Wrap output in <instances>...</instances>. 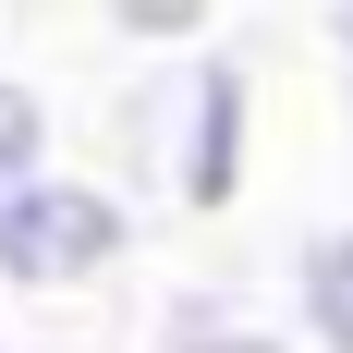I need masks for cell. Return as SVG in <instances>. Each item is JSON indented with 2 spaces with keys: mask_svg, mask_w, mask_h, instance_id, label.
<instances>
[{
  "mask_svg": "<svg viewBox=\"0 0 353 353\" xmlns=\"http://www.w3.org/2000/svg\"><path fill=\"white\" fill-rule=\"evenodd\" d=\"M244 171H256V61L244 49L219 37L183 61H134V85L110 98V183L171 219H232Z\"/></svg>",
  "mask_w": 353,
  "mask_h": 353,
  "instance_id": "obj_1",
  "label": "cell"
},
{
  "mask_svg": "<svg viewBox=\"0 0 353 353\" xmlns=\"http://www.w3.org/2000/svg\"><path fill=\"white\" fill-rule=\"evenodd\" d=\"M146 244V208L122 195L110 171H49L25 195H0V292H98L122 281Z\"/></svg>",
  "mask_w": 353,
  "mask_h": 353,
  "instance_id": "obj_2",
  "label": "cell"
},
{
  "mask_svg": "<svg viewBox=\"0 0 353 353\" xmlns=\"http://www.w3.org/2000/svg\"><path fill=\"white\" fill-rule=\"evenodd\" d=\"M281 305H292V341L305 353H353V219H317V232H292L281 256Z\"/></svg>",
  "mask_w": 353,
  "mask_h": 353,
  "instance_id": "obj_3",
  "label": "cell"
},
{
  "mask_svg": "<svg viewBox=\"0 0 353 353\" xmlns=\"http://www.w3.org/2000/svg\"><path fill=\"white\" fill-rule=\"evenodd\" d=\"M98 37L134 49V61H183V49H219V12H208V0H110Z\"/></svg>",
  "mask_w": 353,
  "mask_h": 353,
  "instance_id": "obj_4",
  "label": "cell"
},
{
  "mask_svg": "<svg viewBox=\"0 0 353 353\" xmlns=\"http://www.w3.org/2000/svg\"><path fill=\"white\" fill-rule=\"evenodd\" d=\"M49 171H61V110L37 98L25 73H0V195H25Z\"/></svg>",
  "mask_w": 353,
  "mask_h": 353,
  "instance_id": "obj_5",
  "label": "cell"
},
{
  "mask_svg": "<svg viewBox=\"0 0 353 353\" xmlns=\"http://www.w3.org/2000/svg\"><path fill=\"white\" fill-rule=\"evenodd\" d=\"M195 353H305V341H292V329H268V317H244L232 341H195Z\"/></svg>",
  "mask_w": 353,
  "mask_h": 353,
  "instance_id": "obj_6",
  "label": "cell"
},
{
  "mask_svg": "<svg viewBox=\"0 0 353 353\" xmlns=\"http://www.w3.org/2000/svg\"><path fill=\"white\" fill-rule=\"evenodd\" d=\"M317 49H329V61L353 73V0H317Z\"/></svg>",
  "mask_w": 353,
  "mask_h": 353,
  "instance_id": "obj_7",
  "label": "cell"
},
{
  "mask_svg": "<svg viewBox=\"0 0 353 353\" xmlns=\"http://www.w3.org/2000/svg\"><path fill=\"white\" fill-rule=\"evenodd\" d=\"M0 353H37V341H0Z\"/></svg>",
  "mask_w": 353,
  "mask_h": 353,
  "instance_id": "obj_8",
  "label": "cell"
}]
</instances>
